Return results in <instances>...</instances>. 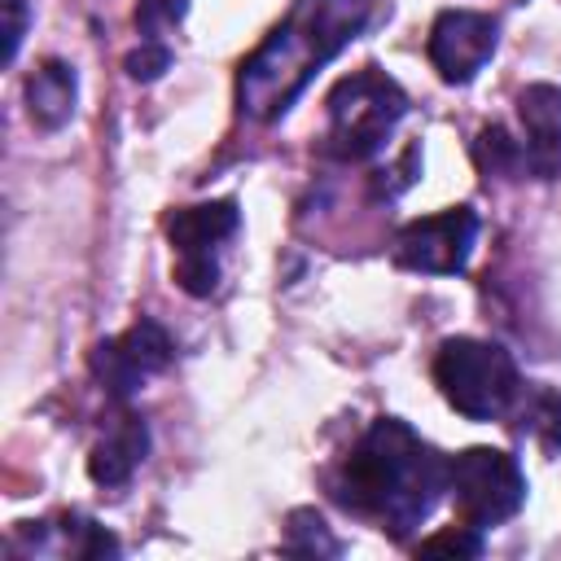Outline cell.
<instances>
[{
    "label": "cell",
    "instance_id": "obj_1",
    "mask_svg": "<svg viewBox=\"0 0 561 561\" xmlns=\"http://www.w3.org/2000/svg\"><path fill=\"white\" fill-rule=\"evenodd\" d=\"M324 491L351 517L373 522L390 539H408L447 495V456L408 421L377 416L324 473Z\"/></svg>",
    "mask_w": 561,
    "mask_h": 561
},
{
    "label": "cell",
    "instance_id": "obj_2",
    "mask_svg": "<svg viewBox=\"0 0 561 561\" xmlns=\"http://www.w3.org/2000/svg\"><path fill=\"white\" fill-rule=\"evenodd\" d=\"M381 18H390V0H294L272 35L237 70L241 118H285L307 83Z\"/></svg>",
    "mask_w": 561,
    "mask_h": 561
},
{
    "label": "cell",
    "instance_id": "obj_3",
    "mask_svg": "<svg viewBox=\"0 0 561 561\" xmlns=\"http://www.w3.org/2000/svg\"><path fill=\"white\" fill-rule=\"evenodd\" d=\"M324 110H329L324 153L337 162H368L386 149L390 131L408 114V92L381 66H364L333 83Z\"/></svg>",
    "mask_w": 561,
    "mask_h": 561
},
{
    "label": "cell",
    "instance_id": "obj_4",
    "mask_svg": "<svg viewBox=\"0 0 561 561\" xmlns=\"http://www.w3.org/2000/svg\"><path fill=\"white\" fill-rule=\"evenodd\" d=\"M434 386L460 416L500 421V416H508V408L522 390V373L500 342L443 337L434 351Z\"/></svg>",
    "mask_w": 561,
    "mask_h": 561
},
{
    "label": "cell",
    "instance_id": "obj_5",
    "mask_svg": "<svg viewBox=\"0 0 561 561\" xmlns=\"http://www.w3.org/2000/svg\"><path fill=\"white\" fill-rule=\"evenodd\" d=\"M447 495L456 504V517L473 530L504 526L526 504V473L513 451L500 447H465L460 456H447Z\"/></svg>",
    "mask_w": 561,
    "mask_h": 561
},
{
    "label": "cell",
    "instance_id": "obj_6",
    "mask_svg": "<svg viewBox=\"0 0 561 561\" xmlns=\"http://www.w3.org/2000/svg\"><path fill=\"white\" fill-rule=\"evenodd\" d=\"M237 228H241V210L232 197L180 206L167 215V241H171L175 280L184 294L210 298L219 289V272H224L219 259H224V245L237 237Z\"/></svg>",
    "mask_w": 561,
    "mask_h": 561
},
{
    "label": "cell",
    "instance_id": "obj_7",
    "mask_svg": "<svg viewBox=\"0 0 561 561\" xmlns=\"http://www.w3.org/2000/svg\"><path fill=\"white\" fill-rule=\"evenodd\" d=\"M478 241V210L473 206H447L438 215L412 219L394 232L390 259L408 272H425V276H456L465 272L469 254Z\"/></svg>",
    "mask_w": 561,
    "mask_h": 561
},
{
    "label": "cell",
    "instance_id": "obj_8",
    "mask_svg": "<svg viewBox=\"0 0 561 561\" xmlns=\"http://www.w3.org/2000/svg\"><path fill=\"white\" fill-rule=\"evenodd\" d=\"M171 359H175V342H171V333H167L158 320H149V316H140L127 333L96 342L92 355H88L92 377L101 381V390H105L114 403H127L149 377H158L162 368H171Z\"/></svg>",
    "mask_w": 561,
    "mask_h": 561
},
{
    "label": "cell",
    "instance_id": "obj_9",
    "mask_svg": "<svg viewBox=\"0 0 561 561\" xmlns=\"http://www.w3.org/2000/svg\"><path fill=\"white\" fill-rule=\"evenodd\" d=\"M495 44H500V22L491 13L443 9L430 26L425 53H430V66L438 70V79L460 88L495 57Z\"/></svg>",
    "mask_w": 561,
    "mask_h": 561
},
{
    "label": "cell",
    "instance_id": "obj_10",
    "mask_svg": "<svg viewBox=\"0 0 561 561\" xmlns=\"http://www.w3.org/2000/svg\"><path fill=\"white\" fill-rule=\"evenodd\" d=\"M522 158L530 180H561V88L530 83L517 92Z\"/></svg>",
    "mask_w": 561,
    "mask_h": 561
},
{
    "label": "cell",
    "instance_id": "obj_11",
    "mask_svg": "<svg viewBox=\"0 0 561 561\" xmlns=\"http://www.w3.org/2000/svg\"><path fill=\"white\" fill-rule=\"evenodd\" d=\"M145 451H149V430H145V421H140L136 412H123V416L110 425V434L92 447V456H88V478H92L96 486H105V491L127 486L131 473L140 469Z\"/></svg>",
    "mask_w": 561,
    "mask_h": 561
},
{
    "label": "cell",
    "instance_id": "obj_12",
    "mask_svg": "<svg viewBox=\"0 0 561 561\" xmlns=\"http://www.w3.org/2000/svg\"><path fill=\"white\" fill-rule=\"evenodd\" d=\"M75 101H79V75L70 61L48 57L26 75V114L35 127L57 131L75 118Z\"/></svg>",
    "mask_w": 561,
    "mask_h": 561
},
{
    "label": "cell",
    "instance_id": "obj_13",
    "mask_svg": "<svg viewBox=\"0 0 561 561\" xmlns=\"http://www.w3.org/2000/svg\"><path fill=\"white\" fill-rule=\"evenodd\" d=\"M508 430L539 443L543 456H561V394L543 381H522L508 408Z\"/></svg>",
    "mask_w": 561,
    "mask_h": 561
},
{
    "label": "cell",
    "instance_id": "obj_14",
    "mask_svg": "<svg viewBox=\"0 0 561 561\" xmlns=\"http://www.w3.org/2000/svg\"><path fill=\"white\" fill-rule=\"evenodd\" d=\"M473 162L482 175H504V180H526V158L522 140L504 123H486L473 140Z\"/></svg>",
    "mask_w": 561,
    "mask_h": 561
},
{
    "label": "cell",
    "instance_id": "obj_15",
    "mask_svg": "<svg viewBox=\"0 0 561 561\" xmlns=\"http://www.w3.org/2000/svg\"><path fill=\"white\" fill-rule=\"evenodd\" d=\"M289 557H342V539L324 526L316 508H294L285 522V543Z\"/></svg>",
    "mask_w": 561,
    "mask_h": 561
},
{
    "label": "cell",
    "instance_id": "obj_16",
    "mask_svg": "<svg viewBox=\"0 0 561 561\" xmlns=\"http://www.w3.org/2000/svg\"><path fill=\"white\" fill-rule=\"evenodd\" d=\"M184 13H188V0H136V31L140 39L162 44V35L184 22Z\"/></svg>",
    "mask_w": 561,
    "mask_h": 561
},
{
    "label": "cell",
    "instance_id": "obj_17",
    "mask_svg": "<svg viewBox=\"0 0 561 561\" xmlns=\"http://www.w3.org/2000/svg\"><path fill=\"white\" fill-rule=\"evenodd\" d=\"M416 552H425V557H434V552H456V557H482V530H473V526H447V530H438V535H430V539H421L416 543Z\"/></svg>",
    "mask_w": 561,
    "mask_h": 561
},
{
    "label": "cell",
    "instance_id": "obj_18",
    "mask_svg": "<svg viewBox=\"0 0 561 561\" xmlns=\"http://www.w3.org/2000/svg\"><path fill=\"white\" fill-rule=\"evenodd\" d=\"M416 175H421V145H408V149H403V158H399L390 171H377L373 193L390 202V197H399V193H403V188H408Z\"/></svg>",
    "mask_w": 561,
    "mask_h": 561
},
{
    "label": "cell",
    "instance_id": "obj_19",
    "mask_svg": "<svg viewBox=\"0 0 561 561\" xmlns=\"http://www.w3.org/2000/svg\"><path fill=\"white\" fill-rule=\"evenodd\" d=\"M167 66H171V48H167V44H153V39H140V48L127 53V61H123V70H127L136 83H153Z\"/></svg>",
    "mask_w": 561,
    "mask_h": 561
},
{
    "label": "cell",
    "instance_id": "obj_20",
    "mask_svg": "<svg viewBox=\"0 0 561 561\" xmlns=\"http://www.w3.org/2000/svg\"><path fill=\"white\" fill-rule=\"evenodd\" d=\"M4 18H9V26H4V61H13L18 48H22L26 22H31V4L26 0H4Z\"/></svg>",
    "mask_w": 561,
    "mask_h": 561
}]
</instances>
